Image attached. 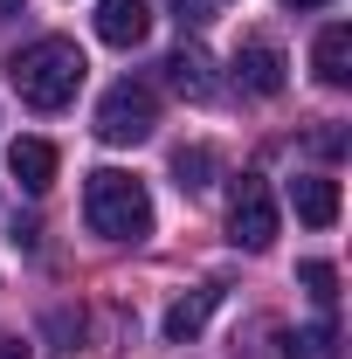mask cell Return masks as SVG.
<instances>
[{
    "instance_id": "obj_2",
    "label": "cell",
    "mask_w": 352,
    "mask_h": 359,
    "mask_svg": "<svg viewBox=\"0 0 352 359\" xmlns=\"http://www.w3.org/2000/svg\"><path fill=\"white\" fill-rule=\"evenodd\" d=\"M83 222L104 242H145L152 235V194H145V180L118 173V166H97L83 180Z\"/></svg>"
},
{
    "instance_id": "obj_11",
    "label": "cell",
    "mask_w": 352,
    "mask_h": 359,
    "mask_svg": "<svg viewBox=\"0 0 352 359\" xmlns=\"http://www.w3.org/2000/svg\"><path fill=\"white\" fill-rule=\"evenodd\" d=\"M215 318V290H194V297H180L173 311H166V339L187 346V339H201V325Z\"/></svg>"
},
{
    "instance_id": "obj_15",
    "label": "cell",
    "mask_w": 352,
    "mask_h": 359,
    "mask_svg": "<svg viewBox=\"0 0 352 359\" xmlns=\"http://www.w3.org/2000/svg\"><path fill=\"white\" fill-rule=\"evenodd\" d=\"M201 7H208V0H173V14H180V28H201V21H208V14H201Z\"/></svg>"
},
{
    "instance_id": "obj_5",
    "label": "cell",
    "mask_w": 352,
    "mask_h": 359,
    "mask_svg": "<svg viewBox=\"0 0 352 359\" xmlns=\"http://www.w3.org/2000/svg\"><path fill=\"white\" fill-rule=\"evenodd\" d=\"M97 35L111 48H138L152 35V7L145 0H97Z\"/></svg>"
},
{
    "instance_id": "obj_14",
    "label": "cell",
    "mask_w": 352,
    "mask_h": 359,
    "mask_svg": "<svg viewBox=\"0 0 352 359\" xmlns=\"http://www.w3.org/2000/svg\"><path fill=\"white\" fill-rule=\"evenodd\" d=\"M297 283H304V290L325 304V311L339 304V269H332V263H297Z\"/></svg>"
},
{
    "instance_id": "obj_17",
    "label": "cell",
    "mask_w": 352,
    "mask_h": 359,
    "mask_svg": "<svg viewBox=\"0 0 352 359\" xmlns=\"http://www.w3.org/2000/svg\"><path fill=\"white\" fill-rule=\"evenodd\" d=\"M0 359H28V346H0Z\"/></svg>"
},
{
    "instance_id": "obj_18",
    "label": "cell",
    "mask_w": 352,
    "mask_h": 359,
    "mask_svg": "<svg viewBox=\"0 0 352 359\" xmlns=\"http://www.w3.org/2000/svg\"><path fill=\"white\" fill-rule=\"evenodd\" d=\"M283 7H332V0H283Z\"/></svg>"
},
{
    "instance_id": "obj_12",
    "label": "cell",
    "mask_w": 352,
    "mask_h": 359,
    "mask_svg": "<svg viewBox=\"0 0 352 359\" xmlns=\"http://www.w3.org/2000/svg\"><path fill=\"white\" fill-rule=\"evenodd\" d=\"M208 173H215V152H208V145H180V152H173L180 194H201V187H208Z\"/></svg>"
},
{
    "instance_id": "obj_7",
    "label": "cell",
    "mask_w": 352,
    "mask_h": 359,
    "mask_svg": "<svg viewBox=\"0 0 352 359\" xmlns=\"http://www.w3.org/2000/svg\"><path fill=\"white\" fill-rule=\"evenodd\" d=\"M7 173L21 180L28 194H48V187H55V145H48V138H14V145H7Z\"/></svg>"
},
{
    "instance_id": "obj_6",
    "label": "cell",
    "mask_w": 352,
    "mask_h": 359,
    "mask_svg": "<svg viewBox=\"0 0 352 359\" xmlns=\"http://www.w3.org/2000/svg\"><path fill=\"white\" fill-rule=\"evenodd\" d=\"M166 83L180 90V97H194V104H208V97H215V55H208V48L201 42H187V48H173V55H166Z\"/></svg>"
},
{
    "instance_id": "obj_8",
    "label": "cell",
    "mask_w": 352,
    "mask_h": 359,
    "mask_svg": "<svg viewBox=\"0 0 352 359\" xmlns=\"http://www.w3.org/2000/svg\"><path fill=\"white\" fill-rule=\"evenodd\" d=\"M290 208H297V222L332 228V222H339V180H325V173H297V180H290Z\"/></svg>"
},
{
    "instance_id": "obj_9",
    "label": "cell",
    "mask_w": 352,
    "mask_h": 359,
    "mask_svg": "<svg viewBox=\"0 0 352 359\" xmlns=\"http://www.w3.org/2000/svg\"><path fill=\"white\" fill-rule=\"evenodd\" d=\"M311 69H318V83H325V90H346L352 83V28H346V21H332V28L318 35Z\"/></svg>"
},
{
    "instance_id": "obj_16",
    "label": "cell",
    "mask_w": 352,
    "mask_h": 359,
    "mask_svg": "<svg viewBox=\"0 0 352 359\" xmlns=\"http://www.w3.org/2000/svg\"><path fill=\"white\" fill-rule=\"evenodd\" d=\"M21 7H28V0H0V21H7V14H21Z\"/></svg>"
},
{
    "instance_id": "obj_10",
    "label": "cell",
    "mask_w": 352,
    "mask_h": 359,
    "mask_svg": "<svg viewBox=\"0 0 352 359\" xmlns=\"http://www.w3.org/2000/svg\"><path fill=\"white\" fill-rule=\"evenodd\" d=\"M235 76H242L249 97H276V90H283V48L276 42H249L235 55Z\"/></svg>"
},
{
    "instance_id": "obj_13",
    "label": "cell",
    "mask_w": 352,
    "mask_h": 359,
    "mask_svg": "<svg viewBox=\"0 0 352 359\" xmlns=\"http://www.w3.org/2000/svg\"><path fill=\"white\" fill-rule=\"evenodd\" d=\"M290 359H339V325L318 318L311 332H297V353H290Z\"/></svg>"
},
{
    "instance_id": "obj_3",
    "label": "cell",
    "mask_w": 352,
    "mask_h": 359,
    "mask_svg": "<svg viewBox=\"0 0 352 359\" xmlns=\"http://www.w3.org/2000/svg\"><path fill=\"white\" fill-rule=\"evenodd\" d=\"M159 132V97L145 83H111L97 104V138L104 145H145Z\"/></svg>"
},
{
    "instance_id": "obj_4",
    "label": "cell",
    "mask_w": 352,
    "mask_h": 359,
    "mask_svg": "<svg viewBox=\"0 0 352 359\" xmlns=\"http://www.w3.org/2000/svg\"><path fill=\"white\" fill-rule=\"evenodd\" d=\"M228 242L249 249V256H263L276 242V201H269L263 180H242L235 187V201H228Z\"/></svg>"
},
{
    "instance_id": "obj_1",
    "label": "cell",
    "mask_w": 352,
    "mask_h": 359,
    "mask_svg": "<svg viewBox=\"0 0 352 359\" xmlns=\"http://www.w3.org/2000/svg\"><path fill=\"white\" fill-rule=\"evenodd\" d=\"M7 76H14V90H21L28 111H62V104H76L90 62H83V48H76V42L42 35V42H28L14 62H7Z\"/></svg>"
}]
</instances>
